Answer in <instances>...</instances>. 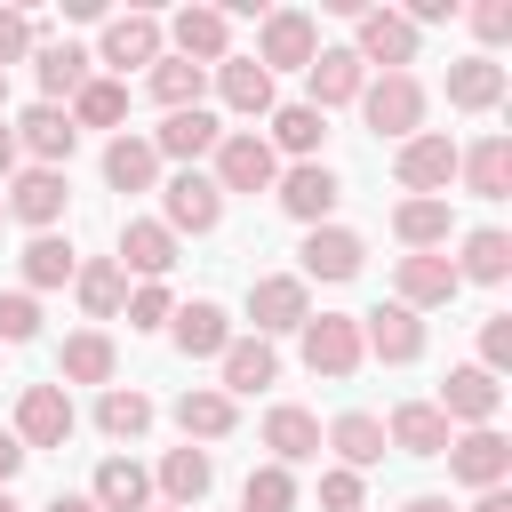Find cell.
Here are the masks:
<instances>
[{"instance_id":"obj_51","label":"cell","mask_w":512,"mask_h":512,"mask_svg":"<svg viewBox=\"0 0 512 512\" xmlns=\"http://www.w3.org/2000/svg\"><path fill=\"white\" fill-rule=\"evenodd\" d=\"M472 32H480L488 48H496V40H512V0H480V8H472Z\"/></svg>"},{"instance_id":"obj_49","label":"cell","mask_w":512,"mask_h":512,"mask_svg":"<svg viewBox=\"0 0 512 512\" xmlns=\"http://www.w3.org/2000/svg\"><path fill=\"white\" fill-rule=\"evenodd\" d=\"M320 512H360V472H320Z\"/></svg>"},{"instance_id":"obj_12","label":"cell","mask_w":512,"mask_h":512,"mask_svg":"<svg viewBox=\"0 0 512 512\" xmlns=\"http://www.w3.org/2000/svg\"><path fill=\"white\" fill-rule=\"evenodd\" d=\"M280 208L296 216V224H328V208L344 200V184H336V168L328 160H296V168H280Z\"/></svg>"},{"instance_id":"obj_11","label":"cell","mask_w":512,"mask_h":512,"mask_svg":"<svg viewBox=\"0 0 512 512\" xmlns=\"http://www.w3.org/2000/svg\"><path fill=\"white\" fill-rule=\"evenodd\" d=\"M72 144H80V128H72L64 104H24L16 112V152H32V168H64Z\"/></svg>"},{"instance_id":"obj_27","label":"cell","mask_w":512,"mask_h":512,"mask_svg":"<svg viewBox=\"0 0 512 512\" xmlns=\"http://www.w3.org/2000/svg\"><path fill=\"white\" fill-rule=\"evenodd\" d=\"M160 56H168L160 16H112V24H104V64H120V72H128V64H144V72H152Z\"/></svg>"},{"instance_id":"obj_28","label":"cell","mask_w":512,"mask_h":512,"mask_svg":"<svg viewBox=\"0 0 512 512\" xmlns=\"http://www.w3.org/2000/svg\"><path fill=\"white\" fill-rule=\"evenodd\" d=\"M448 104L456 112H496L504 104V64L496 56H456L448 64Z\"/></svg>"},{"instance_id":"obj_6","label":"cell","mask_w":512,"mask_h":512,"mask_svg":"<svg viewBox=\"0 0 512 512\" xmlns=\"http://www.w3.org/2000/svg\"><path fill=\"white\" fill-rule=\"evenodd\" d=\"M160 40H176L168 56H184V64H200V72H216V64L232 56V8H176V24H168Z\"/></svg>"},{"instance_id":"obj_50","label":"cell","mask_w":512,"mask_h":512,"mask_svg":"<svg viewBox=\"0 0 512 512\" xmlns=\"http://www.w3.org/2000/svg\"><path fill=\"white\" fill-rule=\"evenodd\" d=\"M24 48H32V16H24V8H0V72H8Z\"/></svg>"},{"instance_id":"obj_48","label":"cell","mask_w":512,"mask_h":512,"mask_svg":"<svg viewBox=\"0 0 512 512\" xmlns=\"http://www.w3.org/2000/svg\"><path fill=\"white\" fill-rule=\"evenodd\" d=\"M480 368H488V376L512 368V312H488V320H480Z\"/></svg>"},{"instance_id":"obj_3","label":"cell","mask_w":512,"mask_h":512,"mask_svg":"<svg viewBox=\"0 0 512 512\" xmlns=\"http://www.w3.org/2000/svg\"><path fill=\"white\" fill-rule=\"evenodd\" d=\"M296 336H304V368L328 376V384H344V376L368 360V352H360V312H312Z\"/></svg>"},{"instance_id":"obj_39","label":"cell","mask_w":512,"mask_h":512,"mask_svg":"<svg viewBox=\"0 0 512 512\" xmlns=\"http://www.w3.org/2000/svg\"><path fill=\"white\" fill-rule=\"evenodd\" d=\"M176 424H184V440H224V432L240 424V408H232L216 384H192V392L176 400Z\"/></svg>"},{"instance_id":"obj_59","label":"cell","mask_w":512,"mask_h":512,"mask_svg":"<svg viewBox=\"0 0 512 512\" xmlns=\"http://www.w3.org/2000/svg\"><path fill=\"white\" fill-rule=\"evenodd\" d=\"M152 512H176V504H152Z\"/></svg>"},{"instance_id":"obj_56","label":"cell","mask_w":512,"mask_h":512,"mask_svg":"<svg viewBox=\"0 0 512 512\" xmlns=\"http://www.w3.org/2000/svg\"><path fill=\"white\" fill-rule=\"evenodd\" d=\"M48 512H96V504H88V496H56Z\"/></svg>"},{"instance_id":"obj_41","label":"cell","mask_w":512,"mask_h":512,"mask_svg":"<svg viewBox=\"0 0 512 512\" xmlns=\"http://www.w3.org/2000/svg\"><path fill=\"white\" fill-rule=\"evenodd\" d=\"M88 48H72V40H56V48H40V104H56V96H80L88 88Z\"/></svg>"},{"instance_id":"obj_32","label":"cell","mask_w":512,"mask_h":512,"mask_svg":"<svg viewBox=\"0 0 512 512\" xmlns=\"http://www.w3.org/2000/svg\"><path fill=\"white\" fill-rule=\"evenodd\" d=\"M264 120H272V136H264V144H272V160H280V152L312 160V152H320V136H328V112H312V104H272Z\"/></svg>"},{"instance_id":"obj_7","label":"cell","mask_w":512,"mask_h":512,"mask_svg":"<svg viewBox=\"0 0 512 512\" xmlns=\"http://www.w3.org/2000/svg\"><path fill=\"white\" fill-rule=\"evenodd\" d=\"M248 320H256V336H264V344H272V336H288V328H304V320H312L304 280H296V272H264V280H248Z\"/></svg>"},{"instance_id":"obj_21","label":"cell","mask_w":512,"mask_h":512,"mask_svg":"<svg viewBox=\"0 0 512 512\" xmlns=\"http://www.w3.org/2000/svg\"><path fill=\"white\" fill-rule=\"evenodd\" d=\"M392 288H400V304H408V312H432V304H456V288H464V280H456V264H448V256H400V264H392Z\"/></svg>"},{"instance_id":"obj_47","label":"cell","mask_w":512,"mask_h":512,"mask_svg":"<svg viewBox=\"0 0 512 512\" xmlns=\"http://www.w3.org/2000/svg\"><path fill=\"white\" fill-rule=\"evenodd\" d=\"M0 336H8V344H32V336H40V304H32L24 288L0 296Z\"/></svg>"},{"instance_id":"obj_34","label":"cell","mask_w":512,"mask_h":512,"mask_svg":"<svg viewBox=\"0 0 512 512\" xmlns=\"http://www.w3.org/2000/svg\"><path fill=\"white\" fill-rule=\"evenodd\" d=\"M16 264H24V296H32V288H64V280L80 272V256H72V240H64V232H32Z\"/></svg>"},{"instance_id":"obj_25","label":"cell","mask_w":512,"mask_h":512,"mask_svg":"<svg viewBox=\"0 0 512 512\" xmlns=\"http://www.w3.org/2000/svg\"><path fill=\"white\" fill-rule=\"evenodd\" d=\"M216 96H224V112L264 120V112H272V72H264L256 56H224V64H216Z\"/></svg>"},{"instance_id":"obj_29","label":"cell","mask_w":512,"mask_h":512,"mask_svg":"<svg viewBox=\"0 0 512 512\" xmlns=\"http://www.w3.org/2000/svg\"><path fill=\"white\" fill-rule=\"evenodd\" d=\"M320 440L336 448V464H344V472H368V464H384V416H368V408L336 416V424H328Z\"/></svg>"},{"instance_id":"obj_54","label":"cell","mask_w":512,"mask_h":512,"mask_svg":"<svg viewBox=\"0 0 512 512\" xmlns=\"http://www.w3.org/2000/svg\"><path fill=\"white\" fill-rule=\"evenodd\" d=\"M472 512H512V496H504V488H480V504H472Z\"/></svg>"},{"instance_id":"obj_14","label":"cell","mask_w":512,"mask_h":512,"mask_svg":"<svg viewBox=\"0 0 512 512\" xmlns=\"http://www.w3.org/2000/svg\"><path fill=\"white\" fill-rule=\"evenodd\" d=\"M160 208H168V216H160L168 232H216V224H224V192H216L200 168L168 176V184H160Z\"/></svg>"},{"instance_id":"obj_16","label":"cell","mask_w":512,"mask_h":512,"mask_svg":"<svg viewBox=\"0 0 512 512\" xmlns=\"http://www.w3.org/2000/svg\"><path fill=\"white\" fill-rule=\"evenodd\" d=\"M448 472H456L464 488H504V472H512V440H504L496 424H480V432L448 440Z\"/></svg>"},{"instance_id":"obj_24","label":"cell","mask_w":512,"mask_h":512,"mask_svg":"<svg viewBox=\"0 0 512 512\" xmlns=\"http://www.w3.org/2000/svg\"><path fill=\"white\" fill-rule=\"evenodd\" d=\"M88 504H96V512H152V472H144L136 456H104Z\"/></svg>"},{"instance_id":"obj_38","label":"cell","mask_w":512,"mask_h":512,"mask_svg":"<svg viewBox=\"0 0 512 512\" xmlns=\"http://www.w3.org/2000/svg\"><path fill=\"white\" fill-rule=\"evenodd\" d=\"M96 432H104V440H144V432H152V400H144L136 384H104V400H96Z\"/></svg>"},{"instance_id":"obj_57","label":"cell","mask_w":512,"mask_h":512,"mask_svg":"<svg viewBox=\"0 0 512 512\" xmlns=\"http://www.w3.org/2000/svg\"><path fill=\"white\" fill-rule=\"evenodd\" d=\"M0 512H16V496H8V488H0Z\"/></svg>"},{"instance_id":"obj_8","label":"cell","mask_w":512,"mask_h":512,"mask_svg":"<svg viewBox=\"0 0 512 512\" xmlns=\"http://www.w3.org/2000/svg\"><path fill=\"white\" fill-rule=\"evenodd\" d=\"M72 392L64 384H24V400H16V440H24V456L32 448H64L72 440Z\"/></svg>"},{"instance_id":"obj_46","label":"cell","mask_w":512,"mask_h":512,"mask_svg":"<svg viewBox=\"0 0 512 512\" xmlns=\"http://www.w3.org/2000/svg\"><path fill=\"white\" fill-rule=\"evenodd\" d=\"M168 320H176V304H168V288H160V280L128 288V328H168Z\"/></svg>"},{"instance_id":"obj_10","label":"cell","mask_w":512,"mask_h":512,"mask_svg":"<svg viewBox=\"0 0 512 512\" xmlns=\"http://www.w3.org/2000/svg\"><path fill=\"white\" fill-rule=\"evenodd\" d=\"M448 424H496V408H504V384L480 368V360H464V368H448V384H440V400H432Z\"/></svg>"},{"instance_id":"obj_53","label":"cell","mask_w":512,"mask_h":512,"mask_svg":"<svg viewBox=\"0 0 512 512\" xmlns=\"http://www.w3.org/2000/svg\"><path fill=\"white\" fill-rule=\"evenodd\" d=\"M8 176H16V128L0 120V184H8Z\"/></svg>"},{"instance_id":"obj_52","label":"cell","mask_w":512,"mask_h":512,"mask_svg":"<svg viewBox=\"0 0 512 512\" xmlns=\"http://www.w3.org/2000/svg\"><path fill=\"white\" fill-rule=\"evenodd\" d=\"M16 472H24V440H16V432H0V488H8Z\"/></svg>"},{"instance_id":"obj_58","label":"cell","mask_w":512,"mask_h":512,"mask_svg":"<svg viewBox=\"0 0 512 512\" xmlns=\"http://www.w3.org/2000/svg\"><path fill=\"white\" fill-rule=\"evenodd\" d=\"M0 104H8V72H0Z\"/></svg>"},{"instance_id":"obj_26","label":"cell","mask_w":512,"mask_h":512,"mask_svg":"<svg viewBox=\"0 0 512 512\" xmlns=\"http://www.w3.org/2000/svg\"><path fill=\"white\" fill-rule=\"evenodd\" d=\"M216 360H224V384H216L224 400H232V392H264V384H280V352H272L264 336H232Z\"/></svg>"},{"instance_id":"obj_31","label":"cell","mask_w":512,"mask_h":512,"mask_svg":"<svg viewBox=\"0 0 512 512\" xmlns=\"http://www.w3.org/2000/svg\"><path fill=\"white\" fill-rule=\"evenodd\" d=\"M168 328H176V352H184V360H216V352L232 344V320H224V304H208V296L184 304Z\"/></svg>"},{"instance_id":"obj_37","label":"cell","mask_w":512,"mask_h":512,"mask_svg":"<svg viewBox=\"0 0 512 512\" xmlns=\"http://www.w3.org/2000/svg\"><path fill=\"white\" fill-rule=\"evenodd\" d=\"M512 272V232H496V224H480V232H464V256H456V280H480V288H496Z\"/></svg>"},{"instance_id":"obj_23","label":"cell","mask_w":512,"mask_h":512,"mask_svg":"<svg viewBox=\"0 0 512 512\" xmlns=\"http://www.w3.org/2000/svg\"><path fill=\"white\" fill-rule=\"evenodd\" d=\"M152 488H160V504L192 512V504H200V496L216 488V464H208V448H192V440H184V448H168V456H160V480H152Z\"/></svg>"},{"instance_id":"obj_55","label":"cell","mask_w":512,"mask_h":512,"mask_svg":"<svg viewBox=\"0 0 512 512\" xmlns=\"http://www.w3.org/2000/svg\"><path fill=\"white\" fill-rule=\"evenodd\" d=\"M400 512H456V504H448V496H408Z\"/></svg>"},{"instance_id":"obj_43","label":"cell","mask_w":512,"mask_h":512,"mask_svg":"<svg viewBox=\"0 0 512 512\" xmlns=\"http://www.w3.org/2000/svg\"><path fill=\"white\" fill-rule=\"evenodd\" d=\"M144 80H152V104H168V112H192V104H200V88H208V72H200V64H184V56H160Z\"/></svg>"},{"instance_id":"obj_35","label":"cell","mask_w":512,"mask_h":512,"mask_svg":"<svg viewBox=\"0 0 512 512\" xmlns=\"http://www.w3.org/2000/svg\"><path fill=\"white\" fill-rule=\"evenodd\" d=\"M72 296H80V312H88V320H112V312L128 304V272H120L112 256H88V264L72 272Z\"/></svg>"},{"instance_id":"obj_18","label":"cell","mask_w":512,"mask_h":512,"mask_svg":"<svg viewBox=\"0 0 512 512\" xmlns=\"http://www.w3.org/2000/svg\"><path fill=\"white\" fill-rule=\"evenodd\" d=\"M304 80H312V112H336V104H360V88H368V64L352 56V48H320L312 64H304Z\"/></svg>"},{"instance_id":"obj_42","label":"cell","mask_w":512,"mask_h":512,"mask_svg":"<svg viewBox=\"0 0 512 512\" xmlns=\"http://www.w3.org/2000/svg\"><path fill=\"white\" fill-rule=\"evenodd\" d=\"M392 232L408 240V256H432L448 240V200H400L392 208Z\"/></svg>"},{"instance_id":"obj_60","label":"cell","mask_w":512,"mask_h":512,"mask_svg":"<svg viewBox=\"0 0 512 512\" xmlns=\"http://www.w3.org/2000/svg\"><path fill=\"white\" fill-rule=\"evenodd\" d=\"M0 216H8V208H0Z\"/></svg>"},{"instance_id":"obj_17","label":"cell","mask_w":512,"mask_h":512,"mask_svg":"<svg viewBox=\"0 0 512 512\" xmlns=\"http://www.w3.org/2000/svg\"><path fill=\"white\" fill-rule=\"evenodd\" d=\"M360 24V64H384V72H400V64H416V24L408 16H392V8H360L352 16Z\"/></svg>"},{"instance_id":"obj_45","label":"cell","mask_w":512,"mask_h":512,"mask_svg":"<svg viewBox=\"0 0 512 512\" xmlns=\"http://www.w3.org/2000/svg\"><path fill=\"white\" fill-rule=\"evenodd\" d=\"M240 512H296V472L256 464V472L240 480Z\"/></svg>"},{"instance_id":"obj_20","label":"cell","mask_w":512,"mask_h":512,"mask_svg":"<svg viewBox=\"0 0 512 512\" xmlns=\"http://www.w3.org/2000/svg\"><path fill=\"white\" fill-rule=\"evenodd\" d=\"M144 144H152L160 160H184V168H192L200 152H216V144H224V128H216V112H208V104H192V112H168Z\"/></svg>"},{"instance_id":"obj_4","label":"cell","mask_w":512,"mask_h":512,"mask_svg":"<svg viewBox=\"0 0 512 512\" xmlns=\"http://www.w3.org/2000/svg\"><path fill=\"white\" fill-rule=\"evenodd\" d=\"M392 176H400V192H408V200H440V192L456 184V144H448V136H432V128H416V136L392 152Z\"/></svg>"},{"instance_id":"obj_2","label":"cell","mask_w":512,"mask_h":512,"mask_svg":"<svg viewBox=\"0 0 512 512\" xmlns=\"http://www.w3.org/2000/svg\"><path fill=\"white\" fill-rule=\"evenodd\" d=\"M208 160H216V168H208L216 192H272V184H280V160H272V144H264L256 128H224V144H216Z\"/></svg>"},{"instance_id":"obj_44","label":"cell","mask_w":512,"mask_h":512,"mask_svg":"<svg viewBox=\"0 0 512 512\" xmlns=\"http://www.w3.org/2000/svg\"><path fill=\"white\" fill-rule=\"evenodd\" d=\"M120 120H128V88L88 72V88L72 96V128H120Z\"/></svg>"},{"instance_id":"obj_1","label":"cell","mask_w":512,"mask_h":512,"mask_svg":"<svg viewBox=\"0 0 512 512\" xmlns=\"http://www.w3.org/2000/svg\"><path fill=\"white\" fill-rule=\"evenodd\" d=\"M360 112H368L376 136L408 144V136L424 128V80H416V72H376V80L360 88Z\"/></svg>"},{"instance_id":"obj_22","label":"cell","mask_w":512,"mask_h":512,"mask_svg":"<svg viewBox=\"0 0 512 512\" xmlns=\"http://www.w3.org/2000/svg\"><path fill=\"white\" fill-rule=\"evenodd\" d=\"M448 416L432 408V400H400L392 408V424H384V448H400V456H448Z\"/></svg>"},{"instance_id":"obj_5","label":"cell","mask_w":512,"mask_h":512,"mask_svg":"<svg viewBox=\"0 0 512 512\" xmlns=\"http://www.w3.org/2000/svg\"><path fill=\"white\" fill-rule=\"evenodd\" d=\"M320 56V24L304 16V8H272L264 24H256V64L264 72H304Z\"/></svg>"},{"instance_id":"obj_40","label":"cell","mask_w":512,"mask_h":512,"mask_svg":"<svg viewBox=\"0 0 512 512\" xmlns=\"http://www.w3.org/2000/svg\"><path fill=\"white\" fill-rule=\"evenodd\" d=\"M112 368H120V352H112V336H104V328L64 336V384H112Z\"/></svg>"},{"instance_id":"obj_13","label":"cell","mask_w":512,"mask_h":512,"mask_svg":"<svg viewBox=\"0 0 512 512\" xmlns=\"http://www.w3.org/2000/svg\"><path fill=\"white\" fill-rule=\"evenodd\" d=\"M64 200H72L64 168H24V176H8V200H0V208H8L16 224H32V232H56Z\"/></svg>"},{"instance_id":"obj_19","label":"cell","mask_w":512,"mask_h":512,"mask_svg":"<svg viewBox=\"0 0 512 512\" xmlns=\"http://www.w3.org/2000/svg\"><path fill=\"white\" fill-rule=\"evenodd\" d=\"M112 264H120V272H144V280H168V272H176V232H168L160 216H128Z\"/></svg>"},{"instance_id":"obj_30","label":"cell","mask_w":512,"mask_h":512,"mask_svg":"<svg viewBox=\"0 0 512 512\" xmlns=\"http://www.w3.org/2000/svg\"><path fill=\"white\" fill-rule=\"evenodd\" d=\"M456 176H464L480 200H504V192H512V136H480L472 152H456Z\"/></svg>"},{"instance_id":"obj_15","label":"cell","mask_w":512,"mask_h":512,"mask_svg":"<svg viewBox=\"0 0 512 512\" xmlns=\"http://www.w3.org/2000/svg\"><path fill=\"white\" fill-rule=\"evenodd\" d=\"M368 264V240L352 232V224H312L304 232V272L296 280H352Z\"/></svg>"},{"instance_id":"obj_33","label":"cell","mask_w":512,"mask_h":512,"mask_svg":"<svg viewBox=\"0 0 512 512\" xmlns=\"http://www.w3.org/2000/svg\"><path fill=\"white\" fill-rule=\"evenodd\" d=\"M104 184H112V192H152V184H160V152H152L144 136H112V144H104Z\"/></svg>"},{"instance_id":"obj_36","label":"cell","mask_w":512,"mask_h":512,"mask_svg":"<svg viewBox=\"0 0 512 512\" xmlns=\"http://www.w3.org/2000/svg\"><path fill=\"white\" fill-rule=\"evenodd\" d=\"M264 448H272L280 472H288V464H312V456H320V424H312L304 408H272V416H264Z\"/></svg>"},{"instance_id":"obj_9","label":"cell","mask_w":512,"mask_h":512,"mask_svg":"<svg viewBox=\"0 0 512 512\" xmlns=\"http://www.w3.org/2000/svg\"><path fill=\"white\" fill-rule=\"evenodd\" d=\"M360 352H376L384 368H408V360H424V320L408 304H376V312H360Z\"/></svg>"}]
</instances>
